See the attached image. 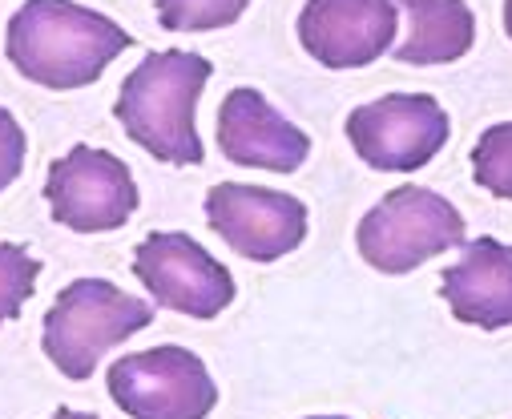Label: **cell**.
<instances>
[{"mask_svg":"<svg viewBox=\"0 0 512 419\" xmlns=\"http://www.w3.org/2000/svg\"><path fill=\"white\" fill-rule=\"evenodd\" d=\"M214 65L186 49L146 53V61L121 81L113 117L125 125L130 142L170 166H198L206 158L194 125L198 97Z\"/></svg>","mask_w":512,"mask_h":419,"instance_id":"7a4b0ae2","label":"cell"},{"mask_svg":"<svg viewBox=\"0 0 512 419\" xmlns=\"http://www.w3.org/2000/svg\"><path fill=\"white\" fill-rule=\"evenodd\" d=\"M105 383L113 403L130 419H206L218 403V387L206 363L186 347L121 355Z\"/></svg>","mask_w":512,"mask_h":419,"instance_id":"5b68a950","label":"cell"},{"mask_svg":"<svg viewBox=\"0 0 512 419\" xmlns=\"http://www.w3.org/2000/svg\"><path fill=\"white\" fill-rule=\"evenodd\" d=\"M408 17V37L396 45L400 65H448L476 41V17L464 0H396Z\"/></svg>","mask_w":512,"mask_h":419,"instance_id":"4fadbf2b","label":"cell"},{"mask_svg":"<svg viewBox=\"0 0 512 419\" xmlns=\"http://www.w3.org/2000/svg\"><path fill=\"white\" fill-rule=\"evenodd\" d=\"M440 295L468 327H512V246L500 238H476L464 246L440 278Z\"/></svg>","mask_w":512,"mask_h":419,"instance_id":"7c38bea8","label":"cell"},{"mask_svg":"<svg viewBox=\"0 0 512 419\" xmlns=\"http://www.w3.org/2000/svg\"><path fill=\"white\" fill-rule=\"evenodd\" d=\"M504 33L512 37V0H504Z\"/></svg>","mask_w":512,"mask_h":419,"instance_id":"d6986e66","label":"cell"},{"mask_svg":"<svg viewBox=\"0 0 512 419\" xmlns=\"http://www.w3.org/2000/svg\"><path fill=\"white\" fill-rule=\"evenodd\" d=\"M130 45L117 21L77 0H25L5 29L9 65L45 89L93 85Z\"/></svg>","mask_w":512,"mask_h":419,"instance_id":"6da1fadb","label":"cell"},{"mask_svg":"<svg viewBox=\"0 0 512 419\" xmlns=\"http://www.w3.org/2000/svg\"><path fill=\"white\" fill-rule=\"evenodd\" d=\"M41 274V258H33L17 242H0V323H13L33 299Z\"/></svg>","mask_w":512,"mask_h":419,"instance_id":"2e32d148","label":"cell"},{"mask_svg":"<svg viewBox=\"0 0 512 419\" xmlns=\"http://www.w3.org/2000/svg\"><path fill=\"white\" fill-rule=\"evenodd\" d=\"M246 5L250 0H158V21L166 33H210L234 25Z\"/></svg>","mask_w":512,"mask_h":419,"instance_id":"5bb4252c","label":"cell"},{"mask_svg":"<svg viewBox=\"0 0 512 419\" xmlns=\"http://www.w3.org/2000/svg\"><path fill=\"white\" fill-rule=\"evenodd\" d=\"M299 41L327 69H363L396 41V0H307Z\"/></svg>","mask_w":512,"mask_h":419,"instance_id":"30bf717a","label":"cell"},{"mask_svg":"<svg viewBox=\"0 0 512 419\" xmlns=\"http://www.w3.org/2000/svg\"><path fill=\"white\" fill-rule=\"evenodd\" d=\"M359 254L383 274H408L464 242L460 210L424 186H400L371 206L355 230Z\"/></svg>","mask_w":512,"mask_h":419,"instance_id":"277c9868","label":"cell"},{"mask_svg":"<svg viewBox=\"0 0 512 419\" xmlns=\"http://www.w3.org/2000/svg\"><path fill=\"white\" fill-rule=\"evenodd\" d=\"M154 323V307L105 278H77L45 315V355L65 379H89L105 351Z\"/></svg>","mask_w":512,"mask_h":419,"instance_id":"3957f363","label":"cell"},{"mask_svg":"<svg viewBox=\"0 0 512 419\" xmlns=\"http://www.w3.org/2000/svg\"><path fill=\"white\" fill-rule=\"evenodd\" d=\"M45 198L53 222L77 234L117 230L134 218L142 202L130 166L97 146H73L65 158H57L45 178Z\"/></svg>","mask_w":512,"mask_h":419,"instance_id":"52a82bcc","label":"cell"},{"mask_svg":"<svg viewBox=\"0 0 512 419\" xmlns=\"http://www.w3.org/2000/svg\"><path fill=\"white\" fill-rule=\"evenodd\" d=\"M311 419H343V415H311Z\"/></svg>","mask_w":512,"mask_h":419,"instance_id":"ffe728a7","label":"cell"},{"mask_svg":"<svg viewBox=\"0 0 512 419\" xmlns=\"http://www.w3.org/2000/svg\"><path fill=\"white\" fill-rule=\"evenodd\" d=\"M472 178L488 194L512 202V121L484 129V137L472 150Z\"/></svg>","mask_w":512,"mask_h":419,"instance_id":"9a60e30c","label":"cell"},{"mask_svg":"<svg viewBox=\"0 0 512 419\" xmlns=\"http://www.w3.org/2000/svg\"><path fill=\"white\" fill-rule=\"evenodd\" d=\"M218 146L234 166L295 174L311 154V137L291 125L259 89H230L218 109Z\"/></svg>","mask_w":512,"mask_h":419,"instance_id":"8fae6325","label":"cell"},{"mask_svg":"<svg viewBox=\"0 0 512 419\" xmlns=\"http://www.w3.org/2000/svg\"><path fill=\"white\" fill-rule=\"evenodd\" d=\"M448 113L428 93H392L351 109L347 137L355 154L383 174H412L428 166L448 142Z\"/></svg>","mask_w":512,"mask_h":419,"instance_id":"8992f818","label":"cell"},{"mask_svg":"<svg viewBox=\"0 0 512 419\" xmlns=\"http://www.w3.org/2000/svg\"><path fill=\"white\" fill-rule=\"evenodd\" d=\"M53 419H97V415H89V411H73V407H57Z\"/></svg>","mask_w":512,"mask_h":419,"instance_id":"ac0fdd59","label":"cell"},{"mask_svg":"<svg viewBox=\"0 0 512 419\" xmlns=\"http://www.w3.org/2000/svg\"><path fill=\"white\" fill-rule=\"evenodd\" d=\"M134 274L158 307L190 319H218L234 303L230 270L182 230H154L134 250Z\"/></svg>","mask_w":512,"mask_h":419,"instance_id":"ba28073f","label":"cell"},{"mask_svg":"<svg viewBox=\"0 0 512 419\" xmlns=\"http://www.w3.org/2000/svg\"><path fill=\"white\" fill-rule=\"evenodd\" d=\"M25 150H29V142H25L21 121H17L9 109H0V190H9V186L21 178V170H25Z\"/></svg>","mask_w":512,"mask_h":419,"instance_id":"e0dca14e","label":"cell"},{"mask_svg":"<svg viewBox=\"0 0 512 419\" xmlns=\"http://www.w3.org/2000/svg\"><path fill=\"white\" fill-rule=\"evenodd\" d=\"M210 230L250 262H275L307 238V206L295 194L218 182L206 194Z\"/></svg>","mask_w":512,"mask_h":419,"instance_id":"9c48e42d","label":"cell"}]
</instances>
